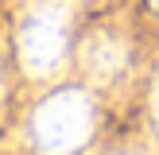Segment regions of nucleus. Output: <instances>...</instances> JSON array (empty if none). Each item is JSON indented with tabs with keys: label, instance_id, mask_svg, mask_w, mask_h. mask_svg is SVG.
Instances as JSON below:
<instances>
[{
	"label": "nucleus",
	"instance_id": "nucleus-5",
	"mask_svg": "<svg viewBox=\"0 0 159 155\" xmlns=\"http://www.w3.org/2000/svg\"><path fill=\"white\" fill-rule=\"evenodd\" d=\"M155 4H159V0H155Z\"/></svg>",
	"mask_w": 159,
	"mask_h": 155
},
{
	"label": "nucleus",
	"instance_id": "nucleus-3",
	"mask_svg": "<svg viewBox=\"0 0 159 155\" xmlns=\"http://www.w3.org/2000/svg\"><path fill=\"white\" fill-rule=\"evenodd\" d=\"M85 70L93 78H113L124 70V43L116 35H93L85 43V54H82Z\"/></svg>",
	"mask_w": 159,
	"mask_h": 155
},
{
	"label": "nucleus",
	"instance_id": "nucleus-1",
	"mask_svg": "<svg viewBox=\"0 0 159 155\" xmlns=\"http://www.w3.org/2000/svg\"><path fill=\"white\" fill-rule=\"evenodd\" d=\"M93 132V105L82 89H58L35 108L31 136L39 155H74Z\"/></svg>",
	"mask_w": 159,
	"mask_h": 155
},
{
	"label": "nucleus",
	"instance_id": "nucleus-4",
	"mask_svg": "<svg viewBox=\"0 0 159 155\" xmlns=\"http://www.w3.org/2000/svg\"><path fill=\"white\" fill-rule=\"evenodd\" d=\"M155 116H159V93H155Z\"/></svg>",
	"mask_w": 159,
	"mask_h": 155
},
{
	"label": "nucleus",
	"instance_id": "nucleus-2",
	"mask_svg": "<svg viewBox=\"0 0 159 155\" xmlns=\"http://www.w3.org/2000/svg\"><path fill=\"white\" fill-rule=\"evenodd\" d=\"M70 43V16L66 4L58 0H43L35 4L20 23V54L27 62L31 74H51L62 66Z\"/></svg>",
	"mask_w": 159,
	"mask_h": 155
}]
</instances>
